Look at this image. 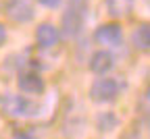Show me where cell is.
<instances>
[{"label": "cell", "mask_w": 150, "mask_h": 139, "mask_svg": "<svg viewBox=\"0 0 150 139\" xmlns=\"http://www.w3.org/2000/svg\"><path fill=\"white\" fill-rule=\"evenodd\" d=\"M4 13L15 23H29L35 17V11H33L29 0H6Z\"/></svg>", "instance_id": "3957f363"}, {"label": "cell", "mask_w": 150, "mask_h": 139, "mask_svg": "<svg viewBox=\"0 0 150 139\" xmlns=\"http://www.w3.org/2000/svg\"><path fill=\"white\" fill-rule=\"evenodd\" d=\"M59 39H61V31L59 27H54L52 23H40L35 29V44L48 50V48H54L56 44H59Z\"/></svg>", "instance_id": "8992f818"}, {"label": "cell", "mask_w": 150, "mask_h": 139, "mask_svg": "<svg viewBox=\"0 0 150 139\" xmlns=\"http://www.w3.org/2000/svg\"><path fill=\"white\" fill-rule=\"evenodd\" d=\"M4 110L8 116L25 118V116L35 114V104L29 102L25 95H6L4 98Z\"/></svg>", "instance_id": "5b68a950"}, {"label": "cell", "mask_w": 150, "mask_h": 139, "mask_svg": "<svg viewBox=\"0 0 150 139\" xmlns=\"http://www.w3.org/2000/svg\"><path fill=\"white\" fill-rule=\"evenodd\" d=\"M35 2L42 4V6H46V8H59L63 0H35Z\"/></svg>", "instance_id": "7c38bea8"}, {"label": "cell", "mask_w": 150, "mask_h": 139, "mask_svg": "<svg viewBox=\"0 0 150 139\" xmlns=\"http://www.w3.org/2000/svg\"><path fill=\"white\" fill-rule=\"evenodd\" d=\"M115 125H117V118L112 116L110 112H104V114L98 116V129L100 131H110Z\"/></svg>", "instance_id": "8fae6325"}, {"label": "cell", "mask_w": 150, "mask_h": 139, "mask_svg": "<svg viewBox=\"0 0 150 139\" xmlns=\"http://www.w3.org/2000/svg\"><path fill=\"white\" fill-rule=\"evenodd\" d=\"M6 42V29H4V25L0 23V46H2Z\"/></svg>", "instance_id": "4fadbf2b"}, {"label": "cell", "mask_w": 150, "mask_h": 139, "mask_svg": "<svg viewBox=\"0 0 150 139\" xmlns=\"http://www.w3.org/2000/svg\"><path fill=\"white\" fill-rule=\"evenodd\" d=\"M119 95V81L112 77H104V79H96L90 87V98L96 104H108L115 102Z\"/></svg>", "instance_id": "7a4b0ae2"}, {"label": "cell", "mask_w": 150, "mask_h": 139, "mask_svg": "<svg viewBox=\"0 0 150 139\" xmlns=\"http://www.w3.org/2000/svg\"><path fill=\"white\" fill-rule=\"evenodd\" d=\"M123 139H138V135H134V133H127Z\"/></svg>", "instance_id": "9a60e30c"}, {"label": "cell", "mask_w": 150, "mask_h": 139, "mask_svg": "<svg viewBox=\"0 0 150 139\" xmlns=\"http://www.w3.org/2000/svg\"><path fill=\"white\" fill-rule=\"evenodd\" d=\"M102 4L112 19H123L134 11V0H102Z\"/></svg>", "instance_id": "9c48e42d"}, {"label": "cell", "mask_w": 150, "mask_h": 139, "mask_svg": "<svg viewBox=\"0 0 150 139\" xmlns=\"http://www.w3.org/2000/svg\"><path fill=\"white\" fill-rule=\"evenodd\" d=\"M112 65H115V58H112V54L106 52V50L94 52L92 58H90V71L96 73V75H106L112 69Z\"/></svg>", "instance_id": "ba28073f"}, {"label": "cell", "mask_w": 150, "mask_h": 139, "mask_svg": "<svg viewBox=\"0 0 150 139\" xmlns=\"http://www.w3.org/2000/svg\"><path fill=\"white\" fill-rule=\"evenodd\" d=\"M94 42H96L98 46H106V48L119 46L123 42V29H121V25H117V23H104V25H100L96 31H94Z\"/></svg>", "instance_id": "277c9868"}, {"label": "cell", "mask_w": 150, "mask_h": 139, "mask_svg": "<svg viewBox=\"0 0 150 139\" xmlns=\"http://www.w3.org/2000/svg\"><path fill=\"white\" fill-rule=\"evenodd\" d=\"M88 11V0H69L67 11L63 13V33L67 37H77L83 29Z\"/></svg>", "instance_id": "6da1fadb"}, {"label": "cell", "mask_w": 150, "mask_h": 139, "mask_svg": "<svg viewBox=\"0 0 150 139\" xmlns=\"http://www.w3.org/2000/svg\"><path fill=\"white\" fill-rule=\"evenodd\" d=\"M17 85H19V89H21L23 93H29V95H40V93H44V87H46L44 79L38 73H31V71L19 75Z\"/></svg>", "instance_id": "52a82bcc"}, {"label": "cell", "mask_w": 150, "mask_h": 139, "mask_svg": "<svg viewBox=\"0 0 150 139\" xmlns=\"http://www.w3.org/2000/svg\"><path fill=\"white\" fill-rule=\"evenodd\" d=\"M15 139H33V137L25 131H19V133H15Z\"/></svg>", "instance_id": "5bb4252c"}, {"label": "cell", "mask_w": 150, "mask_h": 139, "mask_svg": "<svg viewBox=\"0 0 150 139\" xmlns=\"http://www.w3.org/2000/svg\"><path fill=\"white\" fill-rule=\"evenodd\" d=\"M131 44L140 52H146L150 48V25L148 23H140L134 29V33H131Z\"/></svg>", "instance_id": "30bf717a"}]
</instances>
